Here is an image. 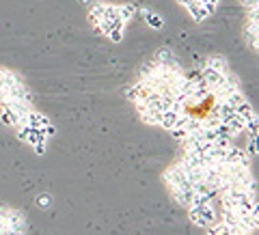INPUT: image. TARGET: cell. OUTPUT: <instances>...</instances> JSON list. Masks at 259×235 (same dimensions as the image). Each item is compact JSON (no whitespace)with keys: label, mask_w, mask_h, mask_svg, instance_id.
Masks as SVG:
<instances>
[{"label":"cell","mask_w":259,"mask_h":235,"mask_svg":"<svg viewBox=\"0 0 259 235\" xmlns=\"http://www.w3.org/2000/svg\"><path fill=\"white\" fill-rule=\"evenodd\" d=\"M37 203L41 205V207H48V205H50V197H39V199H37Z\"/></svg>","instance_id":"7402d4cb"},{"label":"cell","mask_w":259,"mask_h":235,"mask_svg":"<svg viewBox=\"0 0 259 235\" xmlns=\"http://www.w3.org/2000/svg\"><path fill=\"white\" fill-rule=\"evenodd\" d=\"M259 28V13L257 11H248V20H246V26H244V39L246 43L253 48V50H257L259 48V39H257V30Z\"/></svg>","instance_id":"5b68a950"},{"label":"cell","mask_w":259,"mask_h":235,"mask_svg":"<svg viewBox=\"0 0 259 235\" xmlns=\"http://www.w3.org/2000/svg\"><path fill=\"white\" fill-rule=\"evenodd\" d=\"M168 192H171V197H173V201L177 205L190 207V203H192V185L190 188H184V185H171Z\"/></svg>","instance_id":"ba28073f"},{"label":"cell","mask_w":259,"mask_h":235,"mask_svg":"<svg viewBox=\"0 0 259 235\" xmlns=\"http://www.w3.org/2000/svg\"><path fill=\"white\" fill-rule=\"evenodd\" d=\"M162 181H164L168 188L171 185H184V188H190V181L188 177H186V168L182 162H175V164H171L166 168L164 173H162Z\"/></svg>","instance_id":"3957f363"},{"label":"cell","mask_w":259,"mask_h":235,"mask_svg":"<svg viewBox=\"0 0 259 235\" xmlns=\"http://www.w3.org/2000/svg\"><path fill=\"white\" fill-rule=\"evenodd\" d=\"M143 15H145V22H147L149 26H153V28H162V26H164V20H162L156 11L145 9V11H143Z\"/></svg>","instance_id":"e0dca14e"},{"label":"cell","mask_w":259,"mask_h":235,"mask_svg":"<svg viewBox=\"0 0 259 235\" xmlns=\"http://www.w3.org/2000/svg\"><path fill=\"white\" fill-rule=\"evenodd\" d=\"M104 9H106V3H97L91 7V11H89V24L97 30V26H100V22L104 18Z\"/></svg>","instance_id":"5bb4252c"},{"label":"cell","mask_w":259,"mask_h":235,"mask_svg":"<svg viewBox=\"0 0 259 235\" xmlns=\"http://www.w3.org/2000/svg\"><path fill=\"white\" fill-rule=\"evenodd\" d=\"M134 13H136V7L134 5H119V18L123 24L132 22L134 20Z\"/></svg>","instance_id":"2e32d148"},{"label":"cell","mask_w":259,"mask_h":235,"mask_svg":"<svg viewBox=\"0 0 259 235\" xmlns=\"http://www.w3.org/2000/svg\"><path fill=\"white\" fill-rule=\"evenodd\" d=\"M15 132H18V138L22 143L30 145V147H35L37 143H48V138H50L44 129H32L30 125H22V127L15 129Z\"/></svg>","instance_id":"277c9868"},{"label":"cell","mask_w":259,"mask_h":235,"mask_svg":"<svg viewBox=\"0 0 259 235\" xmlns=\"http://www.w3.org/2000/svg\"><path fill=\"white\" fill-rule=\"evenodd\" d=\"M192 3V0H177V5H182V7H188Z\"/></svg>","instance_id":"d4e9b609"},{"label":"cell","mask_w":259,"mask_h":235,"mask_svg":"<svg viewBox=\"0 0 259 235\" xmlns=\"http://www.w3.org/2000/svg\"><path fill=\"white\" fill-rule=\"evenodd\" d=\"M188 9V13H190V18L194 20V22H203V20H207L209 18V11H207V7L201 3V0H192V3L186 7Z\"/></svg>","instance_id":"7c38bea8"},{"label":"cell","mask_w":259,"mask_h":235,"mask_svg":"<svg viewBox=\"0 0 259 235\" xmlns=\"http://www.w3.org/2000/svg\"><path fill=\"white\" fill-rule=\"evenodd\" d=\"M160 115H162V112H156V110L147 108V110L141 112V119H143L145 125H160Z\"/></svg>","instance_id":"9a60e30c"},{"label":"cell","mask_w":259,"mask_h":235,"mask_svg":"<svg viewBox=\"0 0 259 235\" xmlns=\"http://www.w3.org/2000/svg\"><path fill=\"white\" fill-rule=\"evenodd\" d=\"M0 216H3L5 220H7V229H9V231H15V233L26 235V231H28V222H26V216H24L20 209H13V207L3 205V207H0Z\"/></svg>","instance_id":"7a4b0ae2"},{"label":"cell","mask_w":259,"mask_h":235,"mask_svg":"<svg viewBox=\"0 0 259 235\" xmlns=\"http://www.w3.org/2000/svg\"><path fill=\"white\" fill-rule=\"evenodd\" d=\"M7 231H9V229H7V220H5L3 216H0V235H5Z\"/></svg>","instance_id":"603a6c76"},{"label":"cell","mask_w":259,"mask_h":235,"mask_svg":"<svg viewBox=\"0 0 259 235\" xmlns=\"http://www.w3.org/2000/svg\"><path fill=\"white\" fill-rule=\"evenodd\" d=\"M182 125V112H175V110H164L160 115V127H164V129H175V127H180Z\"/></svg>","instance_id":"9c48e42d"},{"label":"cell","mask_w":259,"mask_h":235,"mask_svg":"<svg viewBox=\"0 0 259 235\" xmlns=\"http://www.w3.org/2000/svg\"><path fill=\"white\" fill-rule=\"evenodd\" d=\"M7 100V88H5V84L0 82V104H3Z\"/></svg>","instance_id":"cb8c5ba5"},{"label":"cell","mask_w":259,"mask_h":235,"mask_svg":"<svg viewBox=\"0 0 259 235\" xmlns=\"http://www.w3.org/2000/svg\"><path fill=\"white\" fill-rule=\"evenodd\" d=\"M171 134H173V138H175L177 143H184V140H186V136H188V129L175 127V129H171Z\"/></svg>","instance_id":"ac0fdd59"},{"label":"cell","mask_w":259,"mask_h":235,"mask_svg":"<svg viewBox=\"0 0 259 235\" xmlns=\"http://www.w3.org/2000/svg\"><path fill=\"white\" fill-rule=\"evenodd\" d=\"M201 3H203V5L207 7V11H209V15H212V13L216 11V7H218V3H221V0H201Z\"/></svg>","instance_id":"44dd1931"},{"label":"cell","mask_w":259,"mask_h":235,"mask_svg":"<svg viewBox=\"0 0 259 235\" xmlns=\"http://www.w3.org/2000/svg\"><path fill=\"white\" fill-rule=\"evenodd\" d=\"M246 156L248 158H255L257 156V138H250L248 147H246Z\"/></svg>","instance_id":"d6986e66"},{"label":"cell","mask_w":259,"mask_h":235,"mask_svg":"<svg viewBox=\"0 0 259 235\" xmlns=\"http://www.w3.org/2000/svg\"><path fill=\"white\" fill-rule=\"evenodd\" d=\"M151 93H156V88H153L149 82H145V80H139L136 84H132L125 91V97L130 102H143V100H147V97L151 95Z\"/></svg>","instance_id":"8992f818"},{"label":"cell","mask_w":259,"mask_h":235,"mask_svg":"<svg viewBox=\"0 0 259 235\" xmlns=\"http://www.w3.org/2000/svg\"><path fill=\"white\" fill-rule=\"evenodd\" d=\"M242 7H244L246 11H257V5H259V0H240Z\"/></svg>","instance_id":"ffe728a7"},{"label":"cell","mask_w":259,"mask_h":235,"mask_svg":"<svg viewBox=\"0 0 259 235\" xmlns=\"http://www.w3.org/2000/svg\"><path fill=\"white\" fill-rule=\"evenodd\" d=\"M188 218H190L192 224L207 229L209 224L216 222V201L205 203V205H190L188 207Z\"/></svg>","instance_id":"6da1fadb"},{"label":"cell","mask_w":259,"mask_h":235,"mask_svg":"<svg viewBox=\"0 0 259 235\" xmlns=\"http://www.w3.org/2000/svg\"><path fill=\"white\" fill-rule=\"evenodd\" d=\"M153 61H156L158 65H164V67H171V69H182L171 48H160L158 54H156V59H153Z\"/></svg>","instance_id":"8fae6325"},{"label":"cell","mask_w":259,"mask_h":235,"mask_svg":"<svg viewBox=\"0 0 259 235\" xmlns=\"http://www.w3.org/2000/svg\"><path fill=\"white\" fill-rule=\"evenodd\" d=\"M26 125H30L32 129H46L50 127L52 123H50V119H48L46 115H41V112H37V110H28V115H26Z\"/></svg>","instance_id":"30bf717a"},{"label":"cell","mask_w":259,"mask_h":235,"mask_svg":"<svg viewBox=\"0 0 259 235\" xmlns=\"http://www.w3.org/2000/svg\"><path fill=\"white\" fill-rule=\"evenodd\" d=\"M28 115V112H26ZM26 115L24 112H18V110H13L9 106H3V110H0V121L7 125V127H13V129H18L22 125H26Z\"/></svg>","instance_id":"52a82bcc"},{"label":"cell","mask_w":259,"mask_h":235,"mask_svg":"<svg viewBox=\"0 0 259 235\" xmlns=\"http://www.w3.org/2000/svg\"><path fill=\"white\" fill-rule=\"evenodd\" d=\"M205 67L227 74V71H229V61H227L225 56H221V54H214V56H209V59L205 61Z\"/></svg>","instance_id":"4fadbf2b"},{"label":"cell","mask_w":259,"mask_h":235,"mask_svg":"<svg viewBox=\"0 0 259 235\" xmlns=\"http://www.w3.org/2000/svg\"><path fill=\"white\" fill-rule=\"evenodd\" d=\"M205 235H216V233H214V229H212V224L207 226V233H205Z\"/></svg>","instance_id":"484cf974"}]
</instances>
